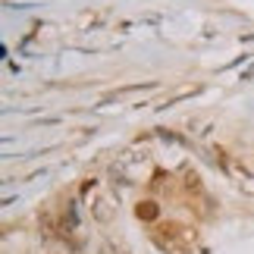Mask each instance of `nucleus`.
Returning <instances> with one entry per match:
<instances>
[{
    "instance_id": "obj_1",
    "label": "nucleus",
    "mask_w": 254,
    "mask_h": 254,
    "mask_svg": "<svg viewBox=\"0 0 254 254\" xmlns=\"http://www.w3.org/2000/svg\"><path fill=\"white\" fill-rule=\"evenodd\" d=\"M120 254H126V251H120Z\"/></svg>"
}]
</instances>
